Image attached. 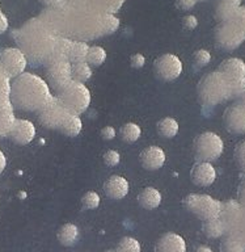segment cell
I'll use <instances>...</instances> for the list:
<instances>
[{
    "label": "cell",
    "instance_id": "obj_1",
    "mask_svg": "<svg viewBox=\"0 0 245 252\" xmlns=\"http://www.w3.org/2000/svg\"><path fill=\"white\" fill-rule=\"evenodd\" d=\"M56 34L75 41H88L114 33L119 20L113 13H100L59 4L40 16Z\"/></svg>",
    "mask_w": 245,
    "mask_h": 252
},
{
    "label": "cell",
    "instance_id": "obj_2",
    "mask_svg": "<svg viewBox=\"0 0 245 252\" xmlns=\"http://www.w3.org/2000/svg\"><path fill=\"white\" fill-rule=\"evenodd\" d=\"M19 49L32 64H45L52 58L58 46L59 35L44 20H29L20 29L13 32Z\"/></svg>",
    "mask_w": 245,
    "mask_h": 252
},
{
    "label": "cell",
    "instance_id": "obj_3",
    "mask_svg": "<svg viewBox=\"0 0 245 252\" xmlns=\"http://www.w3.org/2000/svg\"><path fill=\"white\" fill-rule=\"evenodd\" d=\"M48 82L38 75L24 72L19 75L11 84L9 98L13 106L19 109L38 112L53 100Z\"/></svg>",
    "mask_w": 245,
    "mask_h": 252
},
{
    "label": "cell",
    "instance_id": "obj_4",
    "mask_svg": "<svg viewBox=\"0 0 245 252\" xmlns=\"http://www.w3.org/2000/svg\"><path fill=\"white\" fill-rule=\"evenodd\" d=\"M38 118L44 126L49 129L60 130L68 137L79 135L83 129V122L79 116L70 112L56 96L53 97L48 105L38 110Z\"/></svg>",
    "mask_w": 245,
    "mask_h": 252
},
{
    "label": "cell",
    "instance_id": "obj_5",
    "mask_svg": "<svg viewBox=\"0 0 245 252\" xmlns=\"http://www.w3.org/2000/svg\"><path fill=\"white\" fill-rule=\"evenodd\" d=\"M197 92L203 106H215L233 97L231 83L219 71H213L202 76L198 83Z\"/></svg>",
    "mask_w": 245,
    "mask_h": 252
},
{
    "label": "cell",
    "instance_id": "obj_6",
    "mask_svg": "<svg viewBox=\"0 0 245 252\" xmlns=\"http://www.w3.org/2000/svg\"><path fill=\"white\" fill-rule=\"evenodd\" d=\"M215 41L224 50H235L245 41V7H240L228 19L221 20L215 29Z\"/></svg>",
    "mask_w": 245,
    "mask_h": 252
},
{
    "label": "cell",
    "instance_id": "obj_7",
    "mask_svg": "<svg viewBox=\"0 0 245 252\" xmlns=\"http://www.w3.org/2000/svg\"><path fill=\"white\" fill-rule=\"evenodd\" d=\"M56 97L70 112L79 116L91 105V92L83 83L72 80L63 90L56 92Z\"/></svg>",
    "mask_w": 245,
    "mask_h": 252
},
{
    "label": "cell",
    "instance_id": "obj_8",
    "mask_svg": "<svg viewBox=\"0 0 245 252\" xmlns=\"http://www.w3.org/2000/svg\"><path fill=\"white\" fill-rule=\"evenodd\" d=\"M184 205L190 213H193L201 220H207L220 216L223 204L209 194L190 193L184 198Z\"/></svg>",
    "mask_w": 245,
    "mask_h": 252
},
{
    "label": "cell",
    "instance_id": "obj_9",
    "mask_svg": "<svg viewBox=\"0 0 245 252\" xmlns=\"http://www.w3.org/2000/svg\"><path fill=\"white\" fill-rule=\"evenodd\" d=\"M194 157L198 161H211L220 158L224 150V143L217 133L205 131L199 134L193 143Z\"/></svg>",
    "mask_w": 245,
    "mask_h": 252
},
{
    "label": "cell",
    "instance_id": "obj_10",
    "mask_svg": "<svg viewBox=\"0 0 245 252\" xmlns=\"http://www.w3.org/2000/svg\"><path fill=\"white\" fill-rule=\"evenodd\" d=\"M45 66H46L48 84H50L55 92H59L67 86L68 83L72 82V64L63 55L54 54L48 62L45 63Z\"/></svg>",
    "mask_w": 245,
    "mask_h": 252
},
{
    "label": "cell",
    "instance_id": "obj_11",
    "mask_svg": "<svg viewBox=\"0 0 245 252\" xmlns=\"http://www.w3.org/2000/svg\"><path fill=\"white\" fill-rule=\"evenodd\" d=\"M218 71L223 74L232 86L233 97H240L245 92V63L240 58H227Z\"/></svg>",
    "mask_w": 245,
    "mask_h": 252
},
{
    "label": "cell",
    "instance_id": "obj_12",
    "mask_svg": "<svg viewBox=\"0 0 245 252\" xmlns=\"http://www.w3.org/2000/svg\"><path fill=\"white\" fill-rule=\"evenodd\" d=\"M0 66L9 75V78H17L24 74L28 66V59L19 47H5L0 51Z\"/></svg>",
    "mask_w": 245,
    "mask_h": 252
},
{
    "label": "cell",
    "instance_id": "obj_13",
    "mask_svg": "<svg viewBox=\"0 0 245 252\" xmlns=\"http://www.w3.org/2000/svg\"><path fill=\"white\" fill-rule=\"evenodd\" d=\"M154 72L163 82H172L181 75V59L174 54L160 55L154 62Z\"/></svg>",
    "mask_w": 245,
    "mask_h": 252
},
{
    "label": "cell",
    "instance_id": "obj_14",
    "mask_svg": "<svg viewBox=\"0 0 245 252\" xmlns=\"http://www.w3.org/2000/svg\"><path fill=\"white\" fill-rule=\"evenodd\" d=\"M125 0H62L60 4H66L70 7L82 8L92 12L100 13H113L122 7Z\"/></svg>",
    "mask_w": 245,
    "mask_h": 252
},
{
    "label": "cell",
    "instance_id": "obj_15",
    "mask_svg": "<svg viewBox=\"0 0 245 252\" xmlns=\"http://www.w3.org/2000/svg\"><path fill=\"white\" fill-rule=\"evenodd\" d=\"M225 129L233 134L245 133V108L240 104L228 106L223 114Z\"/></svg>",
    "mask_w": 245,
    "mask_h": 252
},
{
    "label": "cell",
    "instance_id": "obj_16",
    "mask_svg": "<svg viewBox=\"0 0 245 252\" xmlns=\"http://www.w3.org/2000/svg\"><path fill=\"white\" fill-rule=\"evenodd\" d=\"M139 161L147 171H158L165 163V153L159 146H148L139 154Z\"/></svg>",
    "mask_w": 245,
    "mask_h": 252
},
{
    "label": "cell",
    "instance_id": "obj_17",
    "mask_svg": "<svg viewBox=\"0 0 245 252\" xmlns=\"http://www.w3.org/2000/svg\"><path fill=\"white\" fill-rule=\"evenodd\" d=\"M190 179L195 185L199 187H209L217 179V171L214 165L209 161H197L191 167L190 171Z\"/></svg>",
    "mask_w": 245,
    "mask_h": 252
},
{
    "label": "cell",
    "instance_id": "obj_18",
    "mask_svg": "<svg viewBox=\"0 0 245 252\" xmlns=\"http://www.w3.org/2000/svg\"><path fill=\"white\" fill-rule=\"evenodd\" d=\"M9 137L19 145H28L36 137V126L28 120L16 118L12 129L9 131Z\"/></svg>",
    "mask_w": 245,
    "mask_h": 252
},
{
    "label": "cell",
    "instance_id": "obj_19",
    "mask_svg": "<svg viewBox=\"0 0 245 252\" xmlns=\"http://www.w3.org/2000/svg\"><path fill=\"white\" fill-rule=\"evenodd\" d=\"M13 104L9 97H0V138L9 135L13 124L16 121Z\"/></svg>",
    "mask_w": 245,
    "mask_h": 252
},
{
    "label": "cell",
    "instance_id": "obj_20",
    "mask_svg": "<svg viewBox=\"0 0 245 252\" xmlns=\"http://www.w3.org/2000/svg\"><path fill=\"white\" fill-rule=\"evenodd\" d=\"M156 252H186V242L181 235L174 232H166L158 240Z\"/></svg>",
    "mask_w": 245,
    "mask_h": 252
},
{
    "label": "cell",
    "instance_id": "obj_21",
    "mask_svg": "<svg viewBox=\"0 0 245 252\" xmlns=\"http://www.w3.org/2000/svg\"><path fill=\"white\" fill-rule=\"evenodd\" d=\"M104 192L113 200H121L129 193V181L119 175H113L105 181Z\"/></svg>",
    "mask_w": 245,
    "mask_h": 252
},
{
    "label": "cell",
    "instance_id": "obj_22",
    "mask_svg": "<svg viewBox=\"0 0 245 252\" xmlns=\"http://www.w3.org/2000/svg\"><path fill=\"white\" fill-rule=\"evenodd\" d=\"M138 202L143 209L154 210L162 204V193L154 187H147L138 194Z\"/></svg>",
    "mask_w": 245,
    "mask_h": 252
},
{
    "label": "cell",
    "instance_id": "obj_23",
    "mask_svg": "<svg viewBox=\"0 0 245 252\" xmlns=\"http://www.w3.org/2000/svg\"><path fill=\"white\" fill-rule=\"evenodd\" d=\"M80 235V231L78 226L74 223H64L63 226H60L58 230L56 238L59 240V243L64 247H71L78 242Z\"/></svg>",
    "mask_w": 245,
    "mask_h": 252
},
{
    "label": "cell",
    "instance_id": "obj_24",
    "mask_svg": "<svg viewBox=\"0 0 245 252\" xmlns=\"http://www.w3.org/2000/svg\"><path fill=\"white\" fill-rule=\"evenodd\" d=\"M241 7V0H218L217 7H215V15L221 20L228 19L235 12Z\"/></svg>",
    "mask_w": 245,
    "mask_h": 252
},
{
    "label": "cell",
    "instance_id": "obj_25",
    "mask_svg": "<svg viewBox=\"0 0 245 252\" xmlns=\"http://www.w3.org/2000/svg\"><path fill=\"white\" fill-rule=\"evenodd\" d=\"M158 133L164 138H174L177 135L178 129H180V126H178V122L172 117H164L162 118L160 121L158 122Z\"/></svg>",
    "mask_w": 245,
    "mask_h": 252
},
{
    "label": "cell",
    "instance_id": "obj_26",
    "mask_svg": "<svg viewBox=\"0 0 245 252\" xmlns=\"http://www.w3.org/2000/svg\"><path fill=\"white\" fill-rule=\"evenodd\" d=\"M225 231H227V230H225V224L224 222H223V220L220 218V216L203 222V232H205L206 236H209V238H219V236L223 235Z\"/></svg>",
    "mask_w": 245,
    "mask_h": 252
},
{
    "label": "cell",
    "instance_id": "obj_27",
    "mask_svg": "<svg viewBox=\"0 0 245 252\" xmlns=\"http://www.w3.org/2000/svg\"><path fill=\"white\" fill-rule=\"evenodd\" d=\"M119 135L122 138V141L127 142V143H134L142 135V129L138 124L127 122L119 129Z\"/></svg>",
    "mask_w": 245,
    "mask_h": 252
},
{
    "label": "cell",
    "instance_id": "obj_28",
    "mask_svg": "<svg viewBox=\"0 0 245 252\" xmlns=\"http://www.w3.org/2000/svg\"><path fill=\"white\" fill-rule=\"evenodd\" d=\"M71 76L72 80L75 82L84 83L92 76V68L87 62L74 63L71 67Z\"/></svg>",
    "mask_w": 245,
    "mask_h": 252
},
{
    "label": "cell",
    "instance_id": "obj_29",
    "mask_svg": "<svg viewBox=\"0 0 245 252\" xmlns=\"http://www.w3.org/2000/svg\"><path fill=\"white\" fill-rule=\"evenodd\" d=\"M107 59V51L101 46H91L88 49V54L85 62L89 66H101Z\"/></svg>",
    "mask_w": 245,
    "mask_h": 252
},
{
    "label": "cell",
    "instance_id": "obj_30",
    "mask_svg": "<svg viewBox=\"0 0 245 252\" xmlns=\"http://www.w3.org/2000/svg\"><path fill=\"white\" fill-rule=\"evenodd\" d=\"M142 247L138 240L133 236H125L119 240L115 252H140Z\"/></svg>",
    "mask_w": 245,
    "mask_h": 252
},
{
    "label": "cell",
    "instance_id": "obj_31",
    "mask_svg": "<svg viewBox=\"0 0 245 252\" xmlns=\"http://www.w3.org/2000/svg\"><path fill=\"white\" fill-rule=\"evenodd\" d=\"M221 252H245V244L237 236L229 235L221 244Z\"/></svg>",
    "mask_w": 245,
    "mask_h": 252
},
{
    "label": "cell",
    "instance_id": "obj_32",
    "mask_svg": "<svg viewBox=\"0 0 245 252\" xmlns=\"http://www.w3.org/2000/svg\"><path fill=\"white\" fill-rule=\"evenodd\" d=\"M11 78L0 66V97H9L11 94Z\"/></svg>",
    "mask_w": 245,
    "mask_h": 252
},
{
    "label": "cell",
    "instance_id": "obj_33",
    "mask_svg": "<svg viewBox=\"0 0 245 252\" xmlns=\"http://www.w3.org/2000/svg\"><path fill=\"white\" fill-rule=\"evenodd\" d=\"M193 61L195 67L201 68V67H205L209 64L210 61H211V54L207 50H205V49H199V50L194 53Z\"/></svg>",
    "mask_w": 245,
    "mask_h": 252
},
{
    "label": "cell",
    "instance_id": "obj_34",
    "mask_svg": "<svg viewBox=\"0 0 245 252\" xmlns=\"http://www.w3.org/2000/svg\"><path fill=\"white\" fill-rule=\"evenodd\" d=\"M100 196L93 190H89L83 196L82 198V202H83V206L85 209H96L99 208L100 205Z\"/></svg>",
    "mask_w": 245,
    "mask_h": 252
},
{
    "label": "cell",
    "instance_id": "obj_35",
    "mask_svg": "<svg viewBox=\"0 0 245 252\" xmlns=\"http://www.w3.org/2000/svg\"><path fill=\"white\" fill-rule=\"evenodd\" d=\"M233 158H235V161H236L237 167H239L243 172H245V141L240 142V143L235 147Z\"/></svg>",
    "mask_w": 245,
    "mask_h": 252
},
{
    "label": "cell",
    "instance_id": "obj_36",
    "mask_svg": "<svg viewBox=\"0 0 245 252\" xmlns=\"http://www.w3.org/2000/svg\"><path fill=\"white\" fill-rule=\"evenodd\" d=\"M104 163L108 165V167H115L118 164L119 160H121V155H119L118 151L115 150H108L107 153L104 154Z\"/></svg>",
    "mask_w": 245,
    "mask_h": 252
},
{
    "label": "cell",
    "instance_id": "obj_37",
    "mask_svg": "<svg viewBox=\"0 0 245 252\" xmlns=\"http://www.w3.org/2000/svg\"><path fill=\"white\" fill-rule=\"evenodd\" d=\"M115 129L113 126H105L103 130H101V137L105 139V141H111V139H114L115 138Z\"/></svg>",
    "mask_w": 245,
    "mask_h": 252
},
{
    "label": "cell",
    "instance_id": "obj_38",
    "mask_svg": "<svg viewBox=\"0 0 245 252\" xmlns=\"http://www.w3.org/2000/svg\"><path fill=\"white\" fill-rule=\"evenodd\" d=\"M144 63H146V58L143 57V54L136 53L131 57V66L134 68H140V67L144 66Z\"/></svg>",
    "mask_w": 245,
    "mask_h": 252
},
{
    "label": "cell",
    "instance_id": "obj_39",
    "mask_svg": "<svg viewBox=\"0 0 245 252\" xmlns=\"http://www.w3.org/2000/svg\"><path fill=\"white\" fill-rule=\"evenodd\" d=\"M177 3V7L184 9V11H188V9H191V8L197 4V0H176Z\"/></svg>",
    "mask_w": 245,
    "mask_h": 252
},
{
    "label": "cell",
    "instance_id": "obj_40",
    "mask_svg": "<svg viewBox=\"0 0 245 252\" xmlns=\"http://www.w3.org/2000/svg\"><path fill=\"white\" fill-rule=\"evenodd\" d=\"M182 21H184V27L188 28V29H194V28H197V25H198L197 17L193 15L186 16L185 19L182 20Z\"/></svg>",
    "mask_w": 245,
    "mask_h": 252
},
{
    "label": "cell",
    "instance_id": "obj_41",
    "mask_svg": "<svg viewBox=\"0 0 245 252\" xmlns=\"http://www.w3.org/2000/svg\"><path fill=\"white\" fill-rule=\"evenodd\" d=\"M7 29H8V19H7V16L1 12V8H0V34L4 33Z\"/></svg>",
    "mask_w": 245,
    "mask_h": 252
},
{
    "label": "cell",
    "instance_id": "obj_42",
    "mask_svg": "<svg viewBox=\"0 0 245 252\" xmlns=\"http://www.w3.org/2000/svg\"><path fill=\"white\" fill-rule=\"evenodd\" d=\"M239 201L243 208H245V181H243L239 188Z\"/></svg>",
    "mask_w": 245,
    "mask_h": 252
},
{
    "label": "cell",
    "instance_id": "obj_43",
    "mask_svg": "<svg viewBox=\"0 0 245 252\" xmlns=\"http://www.w3.org/2000/svg\"><path fill=\"white\" fill-rule=\"evenodd\" d=\"M40 1L48 8L56 7V5H59V4L62 3V0H40Z\"/></svg>",
    "mask_w": 245,
    "mask_h": 252
},
{
    "label": "cell",
    "instance_id": "obj_44",
    "mask_svg": "<svg viewBox=\"0 0 245 252\" xmlns=\"http://www.w3.org/2000/svg\"><path fill=\"white\" fill-rule=\"evenodd\" d=\"M5 165H7V158H5V155L3 154V151L0 150V173L4 171Z\"/></svg>",
    "mask_w": 245,
    "mask_h": 252
},
{
    "label": "cell",
    "instance_id": "obj_45",
    "mask_svg": "<svg viewBox=\"0 0 245 252\" xmlns=\"http://www.w3.org/2000/svg\"><path fill=\"white\" fill-rule=\"evenodd\" d=\"M195 252H213V250L209 247H206V246H201Z\"/></svg>",
    "mask_w": 245,
    "mask_h": 252
},
{
    "label": "cell",
    "instance_id": "obj_46",
    "mask_svg": "<svg viewBox=\"0 0 245 252\" xmlns=\"http://www.w3.org/2000/svg\"><path fill=\"white\" fill-rule=\"evenodd\" d=\"M237 104H240L241 106H244V108H245V92L243 94H241V96H240V101L237 102Z\"/></svg>",
    "mask_w": 245,
    "mask_h": 252
},
{
    "label": "cell",
    "instance_id": "obj_47",
    "mask_svg": "<svg viewBox=\"0 0 245 252\" xmlns=\"http://www.w3.org/2000/svg\"><path fill=\"white\" fill-rule=\"evenodd\" d=\"M197 1H205V0H197Z\"/></svg>",
    "mask_w": 245,
    "mask_h": 252
},
{
    "label": "cell",
    "instance_id": "obj_48",
    "mask_svg": "<svg viewBox=\"0 0 245 252\" xmlns=\"http://www.w3.org/2000/svg\"><path fill=\"white\" fill-rule=\"evenodd\" d=\"M109 252H110V251H109Z\"/></svg>",
    "mask_w": 245,
    "mask_h": 252
}]
</instances>
